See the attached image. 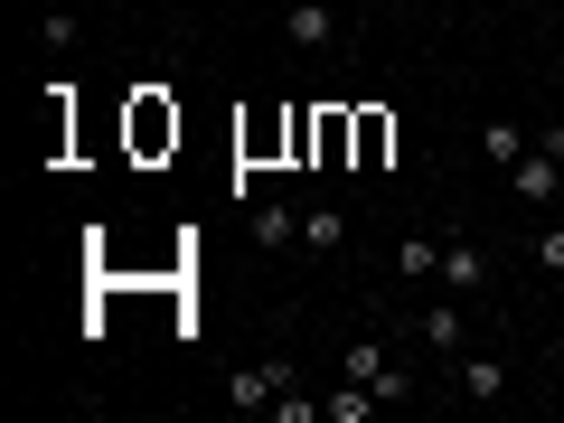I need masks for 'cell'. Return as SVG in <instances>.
<instances>
[{"label": "cell", "mask_w": 564, "mask_h": 423, "mask_svg": "<svg viewBox=\"0 0 564 423\" xmlns=\"http://www.w3.org/2000/svg\"><path fill=\"white\" fill-rule=\"evenodd\" d=\"M339 377H358V386H367V395H377V404H404V395H414V367H404V358H395V348H386V339H348Z\"/></svg>", "instance_id": "obj_1"}, {"label": "cell", "mask_w": 564, "mask_h": 423, "mask_svg": "<svg viewBox=\"0 0 564 423\" xmlns=\"http://www.w3.org/2000/svg\"><path fill=\"white\" fill-rule=\"evenodd\" d=\"M292 386H302V367H292V358H263V367H236L226 395H236L245 414H273V395H292Z\"/></svg>", "instance_id": "obj_2"}, {"label": "cell", "mask_w": 564, "mask_h": 423, "mask_svg": "<svg viewBox=\"0 0 564 423\" xmlns=\"http://www.w3.org/2000/svg\"><path fill=\"white\" fill-rule=\"evenodd\" d=\"M282 39L292 47H329L339 39V10H329V0H292V10H282Z\"/></svg>", "instance_id": "obj_3"}, {"label": "cell", "mask_w": 564, "mask_h": 423, "mask_svg": "<svg viewBox=\"0 0 564 423\" xmlns=\"http://www.w3.org/2000/svg\"><path fill=\"white\" fill-rule=\"evenodd\" d=\"M489 282V254L480 245H443V292H480Z\"/></svg>", "instance_id": "obj_4"}, {"label": "cell", "mask_w": 564, "mask_h": 423, "mask_svg": "<svg viewBox=\"0 0 564 423\" xmlns=\"http://www.w3.org/2000/svg\"><path fill=\"white\" fill-rule=\"evenodd\" d=\"M462 395H470V404L508 395V367H499V358H462Z\"/></svg>", "instance_id": "obj_5"}, {"label": "cell", "mask_w": 564, "mask_h": 423, "mask_svg": "<svg viewBox=\"0 0 564 423\" xmlns=\"http://www.w3.org/2000/svg\"><path fill=\"white\" fill-rule=\"evenodd\" d=\"M480 161L518 170V161H527V132H518V122H489V132H480Z\"/></svg>", "instance_id": "obj_6"}, {"label": "cell", "mask_w": 564, "mask_h": 423, "mask_svg": "<svg viewBox=\"0 0 564 423\" xmlns=\"http://www.w3.org/2000/svg\"><path fill=\"white\" fill-rule=\"evenodd\" d=\"M423 348H443V358H452V348H462V311H452V302H433V311H423Z\"/></svg>", "instance_id": "obj_7"}, {"label": "cell", "mask_w": 564, "mask_h": 423, "mask_svg": "<svg viewBox=\"0 0 564 423\" xmlns=\"http://www.w3.org/2000/svg\"><path fill=\"white\" fill-rule=\"evenodd\" d=\"M321 404H329V423H367V414H377V395H367V386H358V377H348V386H339V395H321Z\"/></svg>", "instance_id": "obj_8"}, {"label": "cell", "mask_w": 564, "mask_h": 423, "mask_svg": "<svg viewBox=\"0 0 564 423\" xmlns=\"http://www.w3.org/2000/svg\"><path fill=\"white\" fill-rule=\"evenodd\" d=\"M292 236H302L292 207H254V245H292Z\"/></svg>", "instance_id": "obj_9"}, {"label": "cell", "mask_w": 564, "mask_h": 423, "mask_svg": "<svg viewBox=\"0 0 564 423\" xmlns=\"http://www.w3.org/2000/svg\"><path fill=\"white\" fill-rule=\"evenodd\" d=\"M395 273H443V245H433V236H414V245H395Z\"/></svg>", "instance_id": "obj_10"}, {"label": "cell", "mask_w": 564, "mask_h": 423, "mask_svg": "<svg viewBox=\"0 0 564 423\" xmlns=\"http://www.w3.org/2000/svg\"><path fill=\"white\" fill-rule=\"evenodd\" d=\"M321 414H329V404L302 395V386H292V395H273V423H321Z\"/></svg>", "instance_id": "obj_11"}, {"label": "cell", "mask_w": 564, "mask_h": 423, "mask_svg": "<svg viewBox=\"0 0 564 423\" xmlns=\"http://www.w3.org/2000/svg\"><path fill=\"white\" fill-rule=\"evenodd\" d=\"M339 236H348L339 207H311V217H302V245H339Z\"/></svg>", "instance_id": "obj_12"}, {"label": "cell", "mask_w": 564, "mask_h": 423, "mask_svg": "<svg viewBox=\"0 0 564 423\" xmlns=\"http://www.w3.org/2000/svg\"><path fill=\"white\" fill-rule=\"evenodd\" d=\"M386 141H395V132H386V113H358V161H367V170L386 161Z\"/></svg>", "instance_id": "obj_13"}, {"label": "cell", "mask_w": 564, "mask_h": 423, "mask_svg": "<svg viewBox=\"0 0 564 423\" xmlns=\"http://www.w3.org/2000/svg\"><path fill=\"white\" fill-rule=\"evenodd\" d=\"M536 263H545V273H564V226H545V236H536Z\"/></svg>", "instance_id": "obj_14"}, {"label": "cell", "mask_w": 564, "mask_h": 423, "mask_svg": "<svg viewBox=\"0 0 564 423\" xmlns=\"http://www.w3.org/2000/svg\"><path fill=\"white\" fill-rule=\"evenodd\" d=\"M358 10H377V0H358Z\"/></svg>", "instance_id": "obj_15"}, {"label": "cell", "mask_w": 564, "mask_h": 423, "mask_svg": "<svg viewBox=\"0 0 564 423\" xmlns=\"http://www.w3.org/2000/svg\"><path fill=\"white\" fill-rule=\"evenodd\" d=\"M66 10H76V0H66Z\"/></svg>", "instance_id": "obj_16"}]
</instances>
